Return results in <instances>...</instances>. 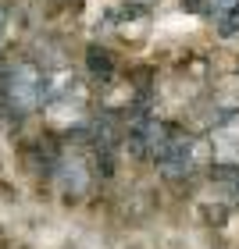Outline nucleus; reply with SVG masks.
<instances>
[{
  "label": "nucleus",
  "mask_w": 239,
  "mask_h": 249,
  "mask_svg": "<svg viewBox=\"0 0 239 249\" xmlns=\"http://www.w3.org/2000/svg\"><path fill=\"white\" fill-rule=\"evenodd\" d=\"M58 182L64 189V196L68 199H79V196H86V189H89V167L82 157H61L58 160Z\"/></svg>",
  "instance_id": "7ed1b4c3"
},
{
  "label": "nucleus",
  "mask_w": 239,
  "mask_h": 249,
  "mask_svg": "<svg viewBox=\"0 0 239 249\" xmlns=\"http://www.w3.org/2000/svg\"><path fill=\"white\" fill-rule=\"evenodd\" d=\"M236 29H239V0H236V4L229 7V15L221 18V29H218V32H221V36H232Z\"/></svg>",
  "instance_id": "39448f33"
},
{
  "label": "nucleus",
  "mask_w": 239,
  "mask_h": 249,
  "mask_svg": "<svg viewBox=\"0 0 239 249\" xmlns=\"http://www.w3.org/2000/svg\"><path fill=\"white\" fill-rule=\"evenodd\" d=\"M211 142L200 139V135H189V132H179V128H168V139L161 142V150L154 153L157 167L168 182H186L197 171L211 167Z\"/></svg>",
  "instance_id": "f257e3e1"
},
{
  "label": "nucleus",
  "mask_w": 239,
  "mask_h": 249,
  "mask_svg": "<svg viewBox=\"0 0 239 249\" xmlns=\"http://www.w3.org/2000/svg\"><path fill=\"white\" fill-rule=\"evenodd\" d=\"M47 75L40 71L32 61H18L11 64L4 75H0V96H4V104L11 110H18V114H29V110H36L43 100H47Z\"/></svg>",
  "instance_id": "f03ea898"
},
{
  "label": "nucleus",
  "mask_w": 239,
  "mask_h": 249,
  "mask_svg": "<svg viewBox=\"0 0 239 249\" xmlns=\"http://www.w3.org/2000/svg\"><path fill=\"white\" fill-rule=\"evenodd\" d=\"M182 7H189V11H197V7H200V0H182Z\"/></svg>",
  "instance_id": "0eeeda50"
},
{
  "label": "nucleus",
  "mask_w": 239,
  "mask_h": 249,
  "mask_svg": "<svg viewBox=\"0 0 239 249\" xmlns=\"http://www.w3.org/2000/svg\"><path fill=\"white\" fill-rule=\"evenodd\" d=\"M229 189H232V192H236V199H239V175H236V182H232V185H229Z\"/></svg>",
  "instance_id": "6e6552de"
},
{
  "label": "nucleus",
  "mask_w": 239,
  "mask_h": 249,
  "mask_svg": "<svg viewBox=\"0 0 239 249\" xmlns=\"http://www.w3.org/2000/svg\"><path fill=\"white\" fill-rule=\"evenodd\" d=\"M86 68H89V75H93V78L107 82V78L115 75V57H111L104 47H89L86 50Z\"/></svg>",
  "instance_id": "20e7f679"
},
{
  "label": "nucleus",
  "mask_w": 239,
  "mask_h": 249,
  "mask_svg": "<svg viewBox=\"0 0 239 249\" xmlns=\"http://www.w3.org/2000/svg\"><path fill=\"white\" fill-rule=\"evenodd\" d=\"M4 29H7V11L0 7V39H4Z\"/></svg>",
  "instance_id": "423d86ee"
}]
</instances>
